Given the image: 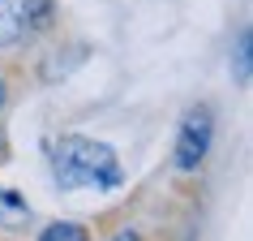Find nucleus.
Here are the masks:
<instances>
[{
	"instance_id": "8",
	"label": "nucleus",
	"mask_w": 253,
	"mask_h": 241,
	"mask_svg": "<svg viewBox=\"0 0 253 241\" xmlns=\"http://www.w3.org/2000/svg\"><path fill=\"white\" fill-rule=\"evenodd\" d=\"M112 241H142V237H137L133 228H120V233H116V237H112Z\"/></svg>"
},
{
	"instance_id": "6",
	"label": "nucleus",
	"mask_w": 253,
	"mask_h": 241,
	"mask_svg": "<svg viewBox=\"0 0 253 241\" xmlns=\"http://www.w3.org/2000/svg\"><path fill=\"white\" fill-rule=\"evenodd\" d=\"M22 13H26V26H47L52 0H22Z\"/></svg>"
},
{
	"instance_id": "2",
	"label": "nucleus",
	"mask_w": 253,
	"mask_h": 241,
	"mask_svg": "<svg viewBox=\"0 0 253 241\" xmlns=\"http://www.w3.org/2000/svg\"><path fill=\"white\" fill-rule=\"evenodd\" d=\"M211 138H214V112H211V104L189 108L185 117H180V129H176V151H172L176 168H180V173L202 168L206 151H211Z\"/></svg>"
},
{
	"instance_id": "4",
	"label": "nucleus",
	"mask_w": 253,
	"mask_h": 241,
	"mask_svg": "<svg viewBox=\"0 0 253 241\" xmlns=\"http://www.w3.org/2000/svg\"><path fill=\"white\" fill-rule=\"evenodd\" d=\"M26 35V13L22 0H0V48H13Z\"/></svg>"
},
{
	"instance_id": "5",
	"label": "nucleus",
	"mask_w": 253,
	"mask_h": 241,
	"mask_svg": "<svg viewBox=\"0 0 253 241\" xmlns=\"http://www.w3.org/2000/svg\"><path fill=\"white\" fill-rule=\"evenodd\" d=\"M39 241H86V228L73 224V220H56L39 233Z\"/></svg>"
},
{
	"instance_id": "7",
	"label": "nucleus",
	"mask_w": 253,
	"mask_h": 241,
	"mask_svg": "<svg viewBox=\"0 0 253 241\" xmlns=\"http://www.w3.org/2000/svg\"><path fill=\"white\" fill-rule=\"evenodd\" d=\"M232 60H236V82L245 86V82H249V30L236 35V56H232Z\"/></svg>"
},
{
	"instance_id": "3",
	"label": "nucleus",
	"mask_w": 253,
	"mask_h": 241,
	"mask_svg": "<svg viewBox=\"0 0 253 241\" xmlns=\"http://www.w3.org/2000/svg\"><path fill=\"white\" fill-rule=\"evenodd\" d=\"M30 224V202L13 189H0V228L4 233H22Z\"/></svg>"
},
{
	"instance_id": "1",
	"label": "nucleus",
	"mask_w": 253,
	"mask_h": 241,
	"mask_svg": "<svg viewBox=\"0 0 253 241\" xmlns=\"http://www.w3.org/2000/svg\"><path fill=\"white\" fill-rule=\"evenodd\" d=\"M52 177L60 189H116L120 160L107 142L65 134L52 142Z\"/></svg>"
},
{
	"instance_id": "9",
	"label": "nucleus",
	"mask_w": 253,
	"mask_h": 241,
	"mask_svg": "<svg viewBox=\"0 0 253 241\" xmlns=\"http://www.w3.org/2000/svg\"><path fill=\"white\" fill-rule=\"evenodd\" d=\"M0 104H4V78H0Z\"/></svg>"
}]
</instances>
